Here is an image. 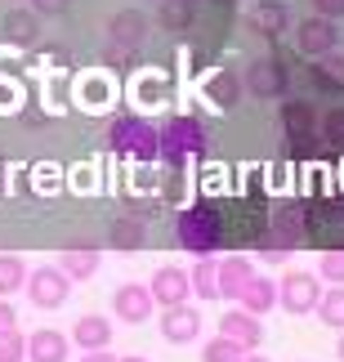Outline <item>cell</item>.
Masks as SVG:
<instances>
[{
    "label": "cell",
    "instance_id": "1",
    "mask_svg": "<svg viewBox=\"0 0 344 362\" xmlns=\"http://www.w3.org/2000/svg\"><path fill=\"white\" fill-rule=\"evenodd\" d=\"M174 242L188 250V255H215L219 242H224V219L210 202H192L188 211H179L174 219Z\"/></svg>",
    "mask_w": 344,
    "mask_h": 362
},
{
    "label": "cell",
    "instance_id": "2",
    "mask_svg": "<svg viewBox=\"0 0 344 362\" xmlns=\"http://www.w3.org/2000/svg\"><path fill=\"white\" fill-rule=\"evenodd\" d=\"M107 144L121 157H134V161H157L161 152V130L143 117H117L107 125Z\"/></svg>",
    "mask_w": 344,
    "mask_h": 362
},
{
    "label": "cell",
    "instance_id": "3",
    "mask_svg": "<svg viewBox=\"0 0 344 362\" xmlns=\"http://www.w3.org/2000/svg\"><path fill=\"white\" fill-rule=\"evenodd\" d=\"M206 125L197 117H170L166 125H161V152L157 157L161 161H170V165H184V161H197L206 157Z\"/></svg>",
    "mask_w": 344,
    "mask_h": 362
},
{
    "label": "cell",
    "instance_id": "4",
    "mask_svg": "<svg viewBox=\"0 0 344 362\" xmlns=\"http://www.w3.org/2000/svg\"><path fill=\"white\" fill-rule=\"evenodd\" d=\"M322 291H326V286H322V277H318V273L291 269V273H286L282 282H278V304H282V309L291 313V317H304V313L318 309Z\"/></svg>",
    "mask_w": 344,
    "mask_h": 362
},
{
    "label": "cell",
    "instance_id": "5",
    "mask_svg": "<svg viewBox=\"0 0 344 362\" xmlns=\"http://www.w3.org/2000/svg\"><path fill=\"white\" fill-rule=\"evenodd\" d=\"M246 94L251 99H282L286 90H291V72H286V63L282 59H255L251 67H246Z\"/></svg>",
    "mask_w": 344,
    "mask_h": 362
},
{
    "label": "cell",
    "instance_id": "6",
    "mask_svg": "<svg viewBox=\"0 0 344 362\" xmlns=\"http://www.w3.org/2000/svg\"><path fill=\"white\" fill-rule=\"evenodd\" d=\"M27 300L36 304V309H59V304H67V296H72V277H67L63 269H32L27 273Z\"/></svg>",
    "mask_w": 344,
    "mask_h": 362
},
{
    "label": "cell",
    "instance_id": "7",
    "mask_svg": "<svg viewBox=\"0 0 344 362\" xmlns=\"http://www.w3.org/2000/svg\"><path fill=\"white\" fill-rule=\"evenodd\" d=\"M295 45L304 59H322V54H331L340 45V32L331 18H322V13H313V18H304L295 27Z\"/></svg>",
    "mask_w": 344,
    "mask_h": 362
},
{
    "label": "cell",
    "instance_id": "8",
    "mask_svg": "<svg viewBox=\"0 0 344 362\" xmlns=\"http://www.w3.org/2000/svg\"><path fill=\"white\" fill-rule=\"evenodd\" d=\"M148 291H153V300L161 304V309H170V304H188L192 300L188 269H179V264H161V269L153 273V282H148Z\"/></svg>",
    "mask_w": 344,
    "mask_h": 362
},
{
    "label": "cell",
    "instance_id": "9",
    "mask_svg": "<svg viewBox=\"0 0 344 362\" xmlns=\"http://www.w3.org/2000/svg\"><path fill=\"white\" fill-rule=\"evenodd\" d=\"M157 309V300H153V291L139 286V282H126V286H117V296H112V313L121 317V322H130V327H139L148 322Z\"/></svg>",
    "mask_w": 344,
    "mask_h": 362
},
{
    "label": "cell",
    "instance_id": "10",
    "mask_svg": "<svg viewBox=\"0 0 344 362\" xmlns=\"http://www.w3.org/2000/svg\"><path fill=\"white\" fill-rule=\"evenodd\" d=\"M161 336L170 344H192L201 336V313L192 309V304H170V309H161Z\"/></svg>",
    "mask_w": 344,
    "mask_h": 362
},
{
    "label": "cell",
    "instance_id": "11",
    "mask_svg": "<svg viewBox=\"0 0 344 362\" xmlns=\"http://www.w3.org/2000/svg\"><path fill=\"white\" fill-rule=\"evenodd\" d=\"M282 134L291 144H309L318 134V107L304 103V99H286L282 103Z\"/></svg>",
    "mask_w": 344,
    "mask_h": 362
},
{
    "label": "cell",
    "instance_id": "12",
    "mask_svg": "<svg viewBox=\"0 0 344 362\" xmlns=\"http://www.w3.org/2000/svg\"><path fill=\"white\" fill-rule=\"evenodd\" d=\"M99 264H103V255H99L94 242H67L63 255H59V269L72 277V282H90V277L99 273Z\"/></svg>",
    "mask_w": 344,
    "mask_h": 362
},
{
    "label": "cell",
    "instance_id": "13",
    "mask_svg": "<svg viewBox=\"0 0 344 362\" xmlns=\"http://www.w3.org/2000/svg\"><path fill=\"white\" fill-rule=\"evenodd\" d=\"M219 336L237 340L242 349H259V344H264V327H259L255 313H246L242 304H237V309H228L224 317H219Z\"/></svg>",
    "mask_w": 344,
    "mask_h": 362
},
{
    "label": "cell",
    "instance_id": "14",
    "mask_svg": "<svg viewBox=\"0 0 344 362\" xmlns=\"http://www.w3.org/2000/svg\"><path fill=\"white\" fill-rule=\"evenodd\" d=\"M255 277V259L251 255H228L219 259V300H232L237 304V296L246 291V282Z\"/></svg>",
    "mask_w": 344,
    "mask_h": 362
},
{
    "label": "cell",
    "instance_id": "15",
    "mask_svg": "<svg viewBox=\"0 0 344 362\" xmlns=\"http://www.w3.org/2000/svg\"><path fill=\"white\" fill-rule=\"evenodd\" d=\"M67 354H72V340L63 331L40 327L27 336V362H67Z\"/></svg>",
    "mask_w": 344,
    "mask_h": 362
},
{
    "label": "cell",
    "instance_id": "16",
    "mask_svg": "<svg viewBox=\"0 0 344 362\" xmlns=\"http://www.w3.org/2000/svg\"><path fill=\"white\" fill-rule=\"evenodd\" d=\"M242 94H246V86H242V76L232 72V67H219V72L206 81V99H210L219 112H232V107L242 103Z\"/></svg>",
    "mask_w": 344,
    "mask_h": 362
},
{
    "label": "cell",
    "instance_id": "17",
    "mask_svg": "<svg viewBox=\"0 0 344 362\" xmlns=\"http://www.w3.org/2000/svg\"><path fill=\"white\" fill-rule=\"evenodd\" d=\"M76 344V349H107L112 344V322L107 317H99V313H85V317H76V327H72V336H67Z\"/></svg>",
    "mask_w": 344,
    "mask_h": 362
},
{
    "label": "cell",
    "instance_id": "18",
    "mask_svg": "<svg viewBox=\"0 0 344 362\" xmlns=\"http://www.w3.org/2000/svg\"><path fill=\"white\" fill-rule=\"evenodd\" d=\"M286 27H291V13H286L282 0H259V5L251 9V32L273 40V36H282Z\"/></svg>",
    "mask_w": 344,
    "mask_h": 362
},
{
    "label": "cell",
    "instance_id": "19",
    "mask_svg": "<svg viewBox=\"0 0 344 362\" xmlns=\"http://www.w3.org/2000/svg\"><path fill=\"white\" fill-rule=\"evenodd\" d=\"M309 81H313V90H322V94H344V54H322L318 63L309 67Z\"/></svg>",
    "mask_w": 344,
    "mask_h": 362
},
{
    "label": "cell",
    "instance_id": "20",
    "mask_svg": "<svg viewBox=\"0 0 344 362\" xmlns=\"http://www.w3.org/2000/svg\"><path fill=\"white\" fill-rule=\"evenodd\" d=\"M237 304H242L246 313L264 317V313L273 309V304H278V282H268V277H259V273H255L251 282H246V291L237 296Z\"/></svg>",
    "mask_w": 344,
    "mask_h": 362
},
{
    "label": "cell",
    "instance_id": "21",
    "mask_svg": "<svg viewBox=\"0 0 344 362\" xmlns=\"http://www.w3.org/2000/svg\"><path fill=\"white\" fill-rule=\"evenodd\" d=\"M143 219L139 215H121L112 219V228H107V246H117V250H143Z\"/></svg>",
    "mask_w": 344,
    "mask_h": 362
},
{
    "label": "cell",
    "instance_id": "22",
    "mask_svg": "<svg viewBox=\"0 0 344 362\" xmlns=\"http://www.w3.org/2000/svg\"><path fill=\"white\" fill-rule=\"evenodd\" d=\"M192 296L197 300H219V259L215 255H197V269L188 273Z\"/></svg>",
    "mask_w": 344,
    "mask_h": 362
},
{
    "label": "cell",
    "instance_id": "23",
    "mask_svg": "<svg viewBox=\"0 0 344 362\" xmlns=\"http://www.w3.org/2000/svg\"><path fill=\"white\" fill-rule=\"evenodd\" d=\"M107 32H112V40L117 45H139L143 40V32H148V23H143V13H134V9H126V13H117L112 23H107Z\"/></svg>",
    "mask_w": 344,
    "mask_h": 362
},
{
    "label": "cell",
    "instance_id": "24",
    "mask_svg": "<svg viewBox=\"0 0 344 362\" xmlns=\"http://www.w3.org/2000/svg\"><path fill=\"white\" fill-rule=\"evenodd\" d=\"M27 264L18 255H0V300H9V296H18V291L27 286Z\"/></svg>",
    "mask_w": 344,
    "mask_h": 362
},
{
    "label": "cell",
    "instance_id": "25",
    "mask_svg": "<svg viewBox=\"0 0 344 362\" xmlns=\"http://www.w3.org/2000/svg\"><path fill=\"white\" fill-rule=\"evenodd\" d=\"M318 322L322 327H331V331H344V286H331V291H322V300H318Z\"/></svg>",
    "mask_w": 344,
    "mask_h": 362
},
{
    "label": "cell",
    "instance_id": "26",
    "mask_svg": "<svg viewBox=\"0 0 344 362\" xmlns=\"http://www.w3.org/2000/svg\"><path fill=\"white\" fill-rule=\"evenodd\" d=\"M318 139H326L331 148H344V103L326 107V112L318 117Z\"/></svg>",
    "mask_w": 344,
    "mask_h": 362
},
{
    "label": "cell",
    "instance_id": "27",
    "mask_svg": "<svg viewBox=\"0 0 344 362\" xmlns=\"http://www.w3.org/2000/svg\"><path fill=\"white\" fill-rule=\"evenodd\" d=\"M246 349L237 340H228V336H215V340H206L201 344V362H237Z\"/></svg>",
    "mask_w": 344,
    "mask_h": 362
},
{
    "label": "cell",
    "instance_id": "28",
    "mask_svg": "<svg viewBox=\"0 0 344 362\" xmlns=\"http://www.w3.org/2000/svg\"><path fill=\"white\" fill-rule=\"evenodd\" d=\"M318 277L331 286H344V246H326L318 259Z\"/></svg>",
    "mask_w": 344,
    "mask_h": 362
},
{
    "label": "cell",
    "instance_id": "29",
    "mask_svg": "<svg viewBox=\"0 0 344 362\" xmlns=\"http://www.w3.org/2000/svg\"><path fill=\"white\" fill-rule=\"evenodd\" d=\"M0 362H27V336L18 327L0 331Z\"/></svg>",
    "mask_w": 344,
    "mask_h": 362
},
{
    "label": "cell",
    "instance_id": "30",
    "mask_svg": "<svg viewBox=\"0 0 344 362\" xmlns=\"http://www.w3.org/2000/svg\"><path fill=\"white\" fill-rule=\"evenodd\" d=\"M161 18H166L170 27H184L192 18V0H166V9H161Z\"/></svg>",
    "mask_w": 344,
    "mask_h": 362
},
{
    "label": "cell",
    "instance_id": "31",
    "mask_svg": "<svg viewBox=\"0 0 344 362\" xmlns=\"http://www.w3.org/2000/svg\"><path fill=\"white\" fill-rule=\"evenodd\" d=\"M313 13H322V18H344V0H313Z\"/></svg>",
    "mask_w": 344,
    "mask_h": 362
},
{
    "label": "cell",
    "instance_id": "32",
    "mask_svg": "<svg viewBox=\"0 0 344 362\" xmlns=\"http://www.w3.org/2000/svg\"><path fill=\"white\" fill-rule=\"evenodd\" d=\"M259 259H264V264H286V259H291V246H259Z\"/></svg>",
    "mask_w": 344,
    "mask_h": 362
},
{
    "label": "cell",
    "instance_id": "33",
    "mask_svg": "<svg viewBox=\"0 0 344 362\" xmlns=\"http://www.w3.org/2000/svg\"><path fill=\"white\" fill-rule=\"evenodd\" d=\"M9 327H18V313H13L9 300H0V331H9Z\"/></svg>",
    "mask_w": 344,
    "mask_h": 362
},
{
    "label": "cell",
    "instance_id": "34",
    "mask_svg": "<svg viewBox=\"0 0 344 362\" xmlns=\"http://www.w3.org/2000/svg\"><path fill=\"white\" fill-rule=\"evenodd\" d=\"M81 362H117V354H107V349H90Z\"/></svg>",
    "mask_w": 344,
    "mask_h": 362
},
{
    "label": "cell",
    "instance_id": "35",
    "mask_svg": "<svg viewBox=\"0 0 344 362\" xmlns=\"http://www.w3.org/2000/svg\"><path fill=\"white\" fill-rule=\"evenodd\" d=\"M237 362H268V358H264V354H255V349H246V354H242Z\"/></svg>",
    "mask_w": 344,
    "mask_h": 362
},
{
    "label": "cell",
    "instance_id": "36",
    "mask_svg": "<svg viewBox=\"0 0 344 362\" xmlns=\"http://www.w3.org/2000/svg\"><path fill=\"white\" fill-rule=\"evenodd\" d=\"M336 354H340V362H344V331H340V344H336Z\"/></svg>",
    "mask_w": 344,
    "mask_h": 362
},
{
    "label": "cell",
    "instance_id": "37",
    "mask_svg": "<svg viewBox=\"0 0 344 362\" xmlns=\"http://www.w3.org/2000/svg\"><path fill=\"white\" fill-rule=\"evenodd\" d=\"M117 362H148V358H117Z\"/></svg>",
    "mask_w": 344,
    "mask_h": 362
}]
</instances>
